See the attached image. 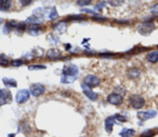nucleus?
<instances>
[{
	"mask_svg": "<svg viewBox=\"0 0 158 137\" xmlns=\"http://www.w3.org/2000/svg\"><path fill=\"white\" fill-rule=\"evenodd\" d=\"M11 66L13 67H20L22 64H24V61L21 59H13L11 61Z\"/></svg>",
	"mask_w": 158,
	"mask_h": 137,
	"instance_id": "obj_26",
	"label": "nucleus"
},
{
	"mask_svg": "<svg viewBox=\"0 0 158 137\" xmlns=\"http://www.w3.org/2000/svg\"><path fill=\"white\" fill-rule=\"evenodd\" d=\"M28 32L32 36H38L41 33V27L38 24H30L28 27Z\"/></svg>",
	"mask_w": 158,
	"mask_h": 137,
	"instance_id": "obj_11",
	"label": "nucleus"
},
{
	"mask_svg": "<svg viewBox=\"0 0 158 137\" xmlns=\"http://www.w3.org/2000/svg\"><path fill=\"white\" fill-rule=\"evenodd\" d=\"M115 117L110 116L105 120V128L107 133L111 134L113 130V127L115 124Z\"/></svg>",
	"mask_w": 158,
	"mask_h": 137,
	"instance_id": "obj_13",
	"label": "nucleus"
},
{
	"mask_svg": "<svg viewBox=\"0 0 158 137\" xmlns=\"http://www.w3.org/2000/svg\"><path fill=\"white\" fill-rule=\"evenodd\" d=\"M67 22H65L64 21L59 22L57 24H56V25L55 27H54V29H55V32L59 34V35L65 33V32L67 31Z\"/></svg>",
	"mask_w": 158,
	"mask_h": 137,
	"instance_id": "obj_12",
	"label": "nucleus"
},
{
	"mask_svg": "<svg viewBox=\"0 0 158 137\" xmlns=\"http://www.w3.org/2000/svg\"><path fill=\"white\" fill-rule=\"evenodd\" d=\"M80 12H82V13H89V14H96L95 12L94 11L91 10L90 9H88V8H84V9H80Z\"/></svg>",
	"mask_w": 158,
	"mask_h": 137,
	"instance_id": "obj_39",
	"label": "nucleus"
},
{
	"mask_svg": "<svg viewBox=\"0 0 158 137\" xmlns=\"http://www.w3.org/2000/svg\"><path fill=\"white\" fill-rule=\"evenodd\" d=\"M27 28V24L25 22H18L16 27V29L19 32H24Z\"/></svg>",
	"mask_w": 158,
	"mask_h": 137,
	"instance_id": "obj_25",
	"label": "nucleus"
},
{
	"mask_svg": "<svg viewBox=\"0 0 158 137\" xmlns=\"http://www.w3.org/2000/svg\"><path fill=\"white\" fill-rule=\"evenodd\" d=\"M58 17H59V14H58V13H57L56 8L55 7H53L51 9V12H50V13H49V18L51 20H55Z\"/></svg>",
	"mask_w": 158,
	"mask_h": 137,
	"instance_id": "obj_24",
	"label": "nucleus"
},
{
	"mask_svg": "<svg viewBox=\"0 0 158 137\" xmlns=\"http://www.w3.org/2000/svg\"><path fill=\"white\" fill-rule=\"evenodd\" d=\"M18 22L14 21H11L6 23V24L5 25L3 29V32L5 35H7L11 33L14 28H16Z\"/></svg>",
	"mask_w": 158,
	"mask_h": 137,
	"instance_id": "obj_14",
	"label": "nucleus"
},
{
	"mask_svg": "<svg viewBox=\"0 0 158 137\" xmlns=\"http://www.w3.org/2000/svg\"><path fill=\"white\" fill-rule=\"evenodd\" d=\"M47 68V67L44 65H30L28 66V69L30 71L44 70Z\"/></svg>",
	"mask_w": 158,
	"mask_h": 137,
	"instance_id": "obj_23",
	"label": "nucleus"
},
{
	"mask_svg": "<svg viewBox=\"0 0 158 137\" xmlns=\"http://www.w3.org/2000/svg\"><path fill=\"white\" fill-rule=\"evenodd\" d=\"M129 103L132 107L139 109L142 108L145 104V99L138 94H133L129 98Z\"/></svg>",
	"mask_w": 158,
	"mask_h": 137,
	"instance_id": "obj_3",
	"label": "nucleus"
},
{
	"mask_svg": "<svg viewBox=\"0 0 158 137\" xmlns=\"http://www.w3.org/2000/svg\"><path fill=\"white\" fill-rule=\"evenodd\" d=\"M50 35L51 36V37H48V38H49V40L51 39V40L49 41V42L51 43H52V44H53V45H56V44L57 43V42H58V41H59V40H57V37L56 38V37H55L54 35H51V34H50Z\"/></svg>",
	"mask_w": 158,
	"mask_h": 137,
	"instance_id": "obj_38",
	"label": "nucleus"
},
{
	"mask_svg": "<svg viewBox=\"0 0 158 137\" xmlns=\"http://www.w3.org/2000/svg\"><path fill=\"white\" fill-rule=\"evenodd\" d=\"M1 99H3V100H5L6 98H5V92H4L3 90H1L0 89V100H1Z\"/></svg>",
	"mask_w": 158,
	"mask_h": 137,
	"instance_id": "obj_41",
	"label": "nucleus"
},
{
	"mask_svg": "<svg viewBox=\"0 0 158 137\" xmlns=\"http://www.w3.org/2000/svg\"><path fill=\"white\" fill-rule=\"evenodd\" d=\"M3 22V19L0 17V25H1L2 24Z\"/></svg>",
	"mask_w": 158,
	"mask_h": 137,
	"instance_id": "obj_42",
	"label": "nucleus"
},
{
	"mask_svg": "<svg viewBox=\"0 0 158 137\" xmlns=\"http://www.w3.org/2000/svg\"><path fill=\"white\" fill-rule=\"evenodd\" d=\"M151 13L155 16H158V3L154 5L151 9Z\"/></svg>",
	"mask_w": 158,
	"mask_h": 137,
	"instance_id": "obj_33",
	"label": "nucleus"
},
{
	"mask_svg": "<svg viewBox=\"0 0 158 137\" xmlns=\"http://www.w3.org/2000/svg\"><path fill=\"white\" fill-rule=\"evenodd\" d=\"M147 60L149 62L156 63L158 62V51H154L150 52L146 56Z\"/></svg>",
	"mask_w": 158,
	"mask_h": 137,
	"instance_id": "obj_16",
	"label": "nucleus"
},
{
	"mask_svg": "<svg viewBox=\"0 0 158 137\" xmlns=\"http://www.w3.org/2000/svg\"><path fill=\"white\" fill-rule=\"evenodd\" d=\"M33 54L37 57H41L43 55V49L40 48L34 49L33 51Z\"/></svg>",
	"mask_w": 158,
	"mask_h": 137,
	"instance_id": "obj_29",
	"label": "nucleus"
},
{
	"mask_svg": "<svg viewBox=\"0 0 158 137\" xmlns=\"http://www.w3.org/2000/svg\"><path fill=\"white\" fill-rule=\"evenodd\" d=\"M150 48H146V47H138V48H132V49H130V50L129 51L127 52V53H129V54H133V53H141L143 51H148L149 50Z\"/></svg>",
	"mask_w": 158,
	"mask_h": 137,
	"instance_id": "obj_22",
	"label": "nucleus"
},
{
	"mask_svg": "<svg viewBox=\"0 0 158 137\" xmlns=\"http://www.w3.org/2000/svg\"><path fill=\"white\" fill-rule=\"evenodd\" d=\"M109 4L112 6H119L124 3V1H109Z\"/></svg>",
	"mask_w": 158,
	"mask_h": 137,
	"instance_id": "obj_35",
	"label": "nucleus"
},
{
	"mask_svg": "<svg viewBox=\"0 0 158 137\" xmlns=\"http://www.w3.org/2000/svg\"><path fill=\"white\" fill-rule=\"evenodd\" d=\"M11 1L9 0H0V11H7L11 7Z\"/></svg>",
	"mask_w": 158,
	"mask_h": 137,
	"instance_id": "obj_17",
	"label": "nucleus"
},
{
	"mask_svg": "<svg viewBox=\"0 0 158 137\" xmlns=\"http://www.w3.org/2000/svg\"><path fill=\"white\" fill-rule=\"evenodd\" d=\"M32 15L36 16L38 18L41 19H43V17L45 15V10L43 9H42L41 7H38V8L33 10Z\"/></svg>",
	"mask_w": 158,
	"mask_h": 137,
	"instance_id": "obj_21",
	"label": "nucleus"
},
{
	"mask_svg": "<svg viewBox=\"0 0 158 137\" xmlns=\"http://www.w3.org/2000/svg\"><path fill=\"white\" fill-rule=\"evenodd\" d=\"M106 2L99 3L98 4V5H96L95 6V9L96 11H99H99H101L103 9V8H104V7L106 6Z\"/></svg>",
	"mask_w": 158,
	"mask_h": 137,
	"instance_id": "obj_31",
	"label": "nucleus"
},
{
	"mask_svg": "<svg viewBox=\"0 0 158 137\" xmlns=\"http://www.w3.org/2000/svg\"><path fill=\"white\" fill-rule=\"evenodd\" d=\"M157 111H155V110L151 109L146 111L138 112L137 116L138 119L144 122L155 117L157 115Z\"/></svg>",
	"mask_w": 158,
	"mask_h": 137,
	"instance_id": "obj_4",
	"label": "nucleus"
},
{
	"mask_svg": "<svg viewBox=\"0 0 158 137\" xmlns=\"http://www.w3.org/2000/svg\"><path fill=\"white\" fill-rule=\"evenodd\" d=\"M140 74V72L139 70L137 69V68H134L132 69L129 72V77L132 78H135L138 77Z\"/></svg>",
	"mask_w": 158,
	"mask_h": 137,
	"instance_id": "obj_27",
	"label": "nucleus"
},
{
	"mask_svg": "<svg viewBox=\"0 0 158 137\" xmlns=\"http://www.w3.org/2000/svg\"><path fill=\"white\" fill-rule=\"evenodd\" d=\"M155 29V23L152 21H147L143 22L137 26V32L142 36L148 37L151 35Z\"/></svg>",
	"mask_w": 158,
	"mask_h": 137,
	"instance_id": "obj_2",
	"label": "nucleus"
},
{
	"mask_svg": "<svg viewBox=\"0 0 158 137\" xmlns=\"http://www.w3.org/2000/svg\"><path fill=\"white\" fill-rule=\"evenodd\" d=\"M81 86H82V88L83 90L84 94H85L88 98L90 99L91 100L95 101L96 99H97L98 98L97 93H95L94 91L90 88V87H88L86 85H85L84 83L82 84Z\"/></svg>",
	"mask_w": 158,
	"mask_h": 137,
	"instance_id": "obj_9",
	"label": "nucleus"
},
{
	"mask_svg": "<svg viewBox=\"0 0 158 137\" xmlns=\"http://www.w3.org/2000/svg\"><path fill=\"white\" fill-rule=\"evenodd\" d=\"M84 84L90 87V88H95V87L98 86L100 84V80L99 79L93 75H88L85 77L84 80Z\"/></svg>",
	"mask_w": 158,
	"mask_h": 137,
	"instance_id": "obj_5",
	"label": "nucleus"
},
{
	"mask_svg": "<svg viewBox=\"0 0 158 137\" xmlns=\"http://www.w3.org/2000/svg\"><path fill=\"white\" fill-rule=\"evenodd\" d=\"M47 56L51 60H57L61 58V52L57 48H51L48 50Z\"/></svg>",
	"mask_w": 158,
	"mask_h": 137,
	"instance_id": "obj_10",
	"label": "nucleus"
},
{
	"mask_svg": "<svg viewBox=\"0 0 158 137\" xmlns=\"http://www.w3.org/2000/svg\"><path fill=\"white\" fill-rule=\"evenodd\" d=\"M45 88L43 85L40 83H33L30 86V91L34 96H40L45 93Z\"/></svg>",
	"mask_w": 158,
	"mask_h": 137,
	"instance_id": "obj_7",
	"label": "nucleus"
},
{
	"mask_svg": "<svg viewBox=\"0 0 158 137\" xmlns=\"http://www.w3.org/2000/svg\"><path fill=\"white\" fill-rule=\"evenodd\" d=\"M91 3V1H90V0H81V1H77V5L80 7L90 5Z\"/></svg>",
	"mask_w": 158,
	"mask_h": 137,
	"instance_id": "obj_30",
	"label": "nucleus"
},
{
	"mask_svg": "<svg viewBox=\"0 0 158 137\" xmlns=\"http://www.w3.org/2000/svg\"><path fill=\"white\" fill-rule=\"evenodd\" d=\"M93 20L95 21H97V22H105L107 20V19L106 17H100V16H94L92 17Z\"/></svg>",
	"mask_w": 158,
	"mask_h": 137,
	"instance_id": "obj_37",
	"label": "nucleus"
},
{
	"mask_svg": "<svg viewBox=\"0 0 158 137\" xmlns=\"http://www.w3.org/2000/svg\"><path fill=\"white\" fill-rule=\"evenodd\" d=\"M69 20L70 21H81L84 19V16L82 14H77V15H72L70 17H69Z\"/></svg>",
	"mask_w": 158,
	"mask_h": 137,
	"instance_id": "obj_28",
	"label": "nucleus"
},
{
	"mask_svg": "<svg viewBox=\"0 0 158 137\" xmlns=\"http://www.w3.org/2000/svg\"><path fill=\"white\" fill-rule=\"evenodd\" d=\"M43 22V19H41L38 18L36 16H33V15H32V16H30L27 19L25 22L29 23V24H38L39 25V24H40L41 22Z\"/></svg>",
	"mask_w": 158,
	"mask_h": 137,
	"instance_id": "obj_18",
	"label": "nucleus"
},
{
	"mask_svg": "<svg viewBox=\"0 0 158 137\" xmlns=\"http://www.w3.org/2000/svg\"><path fill=\"white\" fill-rule=\"evenodd\" d=\"M20 2L21 3L22 6H27L31 5L33 1H25V0H22V1H20Z\"/></svg>",
	"mask_w": 158,
	"mask_h": 137,
	"instance_id": "obj_40",
	"label": "nucleus"
},
{
	"mask_svg": "<svg viewBox=\"0 0 158 137\" xmlns=\"http://www.w3.org/2000/svg\"><path fill=\"white\" fill-rule=\"evenodd\" d=\"M9 65V61L5 54L0 55V66L2 67H7Z\"/></svg>",
	"mask_w": 158,
	"mask_h": 137,
	"instance_id": "obj_20",
	"label": "nucleus"
},
{
	"mask_svg": "<svg viewBox=\"0 0 158 137\" xmlns=\"http://www.w3.org/2000/svg\"><path fill=\"white\" fill-rule=\"evenodd\" d=\"M3 84L7 88H16L17 86V82L16 80L12 78L4 77L2 79Z\"/></svg>",
	"mask_w": 158,
	"mask_h": 137,
	"instance_id": "obj_15",
	"label": "nucleus"
},
{
	"mask_svg": "<svg viewBox=\"0 0 158 137\" xmlns=\"http://www.w3.org/2000/svg\"><path fill=\"white\" fill-rule=\"evenodd\" d=\"M135 134V130L132 128H124L119 134L121 137H131Z\"/></svg>",
	"mask_w": 158,
	"mask_h": 137,
	"instance_id": "obj_19",
	"label": "nucleus"
},
{
	"mask_svg": "<svg viewBox=\"0 0 158 137\" xmlns=\"http://www.w3.org/2000/svg\"><path fill=\"white\" fill-rule=\"evenodd\" d=\"M99 56L105 58H110L114 56V54L112 53H101L99 54Z\"/></svg>",
	"mask_w": 158,
	"mask_h": 137,
	"instance_id": "obj_36",
	"label": "nucleus"
},
{
	"mask_svg": "<svg viewBox=\"0 0 158 137\" xmlns=\"http://www.w3.org/2000/svg\"><path fill=\"white\" fill-rule=\"evenodd\" d=\"M114 117H115V119H116L117 120L121 122H124L127 120L125 117L124 116H122L120 114H116L114 116Z\"/></svg>",
	"mask_w": 158,
	"mask_h": 137,
	"instance_id": "obj_34",
	"label": "nucleus"
},
{
	"mask_svg": "<svg viewBox=\"0 0 158 137\" xmlns=\"http://www.w3.org/2000/svg\"><path fill=\"white\" fill-rule=\"evenodd\" d=\"M79 68L76 65L70 64L64 65L63 68V76L61 82L63 83H72L77 79Z\"/></svg>",
	"mask_w": 158,
	"mask_h": 137,
	"instance_id": "obj_1",
	"label": "nucleus"
},
{
	"mask_svg": "<svg viewBox=\"0 0 158 137\" xmlns=\"http://www.w3.org/2000/svg\"><path fill=\"white\" fill-rule=\"evenodd\" d=\"M157 47H158V45H157Z\"/></svg>",
	"mask_w": 158,
	"mask_h": 137,
	"instance_id": "obj_43",
	"label": "nucleus"
},
{
	"mask_svg": "<svg viewBox=\"0 0 158 137\" xmlns=\"http://www.w3.org/2000/svg\"><path fill=\"white\" fill-rule=\"evenodd\" d=\"M155 132L151 130H148L147 131H145L144 133H143L141 135V137H153L155 135Z\"/></svg>",
	"mask_w": 158,
	"mask_h": 137,
	"instance_id": "obj_32",
	"label": "nucleus"
},
{
	"mask_svg": "<svg viewBox=\"0 0 158 137\" xmlns=\"http://www.w3.org/2000/svg\"><path fill=\"white\" fill-rule=\"evenodd\" d=\"M30 97L29 91L26 90H19L16 94V101L19 103H22L29 100Z\"/></svg>",
	"mask_w": 158,
	"mask_h": 137,
	"instance_id": "obj_8",
	"label": "nucleus"
},
{
	"mask_svg": "<svg viewBox=\"0 0 158 137\" xmlns=\"http://www.w3.org/2000/svg\"><path fill=\"white\" fill-rule=\"evenodd\" d=\"M107 100L110 104L113 105L119 106L122 104L123 101H124V98L121 94L117 93H111L107 96Z\"/></svg>",
	"mask_w": 158,
	"mask_h": 137,
	"instance_id": "obj_6",
	"label": "nucleus"
}]
</instances>
